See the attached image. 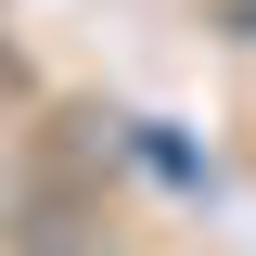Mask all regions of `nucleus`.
<instances>
[{"label":"nucleus","mask_w":256,"mask_h":256,"mask_svg":"<svg viewBox=\"0 0 256 256\" xmlns=\"http://www.w3.org/2000/svg\"><path fill=\"white\" fill-rule=\"evenodd\" d=\"M0 256H102V192L77 166H26L0 192Z\"/></svg>","instance_id":"1"},{"label":"nucleus","mask_w":256,"mask_h":256,"mask_svg":"<svg viewBox=\"0 0 256 256\" xmlns=\"http://www.w3.org/2000/svg\"><path fill=\"white\" fill-rule=\"evenodd\" d=\"M0 102H26V64H13V52H0Z\"/></svg>","instance_id":"2"}]
</instances>
